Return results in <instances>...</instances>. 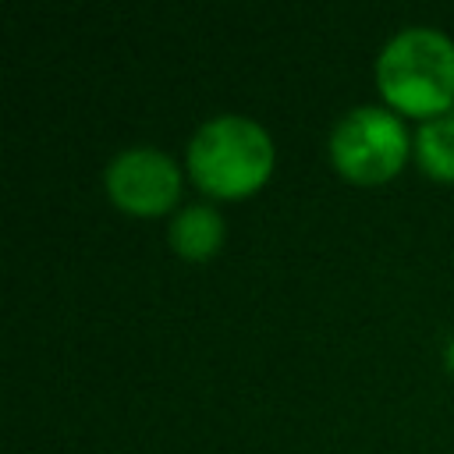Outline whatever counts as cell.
I'll return each instance as SVG.
<instances>
[{
  "instance_id": "8992f818",
  "label": "cell",
  "mask_w": 454,
  "mask_h": 454,
  "mask_svg": "<svg viewBox=\"0 0 454 454\" xmlns=\"http://www.w3.org/2000/svg\"><path fill=\"white\" fill-rule=\"evenodd\" d=\"M415 160L419 167L436 181H454V106L422 121L415 131Z\"/></svg>"
},
{
  "instance_id": "6da1fadb",
  "label": "cell",
  "mask_w": 454,
  "mask_h": 454,
  "mask_svg": "<svg viewBox=\"0 0 454 454\" xmlns=\"http://www.w3.org/2000/svg\"><path fill=\"white\" fill-rule=\"evenodd\" d=\"M376 85L390 110L436 117L454 106V39L433 25L394 32L376 57Z\"/></svg>"
},
{
  "instance_id": "5b68a950",
  "label": "cell",
  "mask_w": 454,
  "mask_h": 454,
  "mask_svg": "<svg viewBox=\"0 0 454 454\" xmlns=\"http://www.w3.org/2000/svg\"><path fill=\"white\" fill-rule=\"evenodd\" d=\"M167 241L181 259H209L220 245H223V216L216 206L209 202H192L184 209L174 213L170 227H167Z\"/></svg>"
},
{
  "instance_id": "7a4b0ae2",
  "label": "cell",
  "mask_w": 454,
  "mask_h": 454,
  "mask_svg": "<svg viewBox=\"0 0 454 454\" xmlns=\"http://www.w3.org/2000/svg\"><path fill=\"white\" fill-rule=\"evenodd\" d=\"M273 170L270 131L245 114H216L202 121L188 142L192 181L220 199L255 192Z\"/></svg>"
},
{
  "instance_id": "277c9868",
  "label": "cell",
  "mask_w": 454,
  "mask_h": 454,
  "mask_svg": "<svg viewBox=\"0 0 454 454\" xmlns=\"http://www.w3.org/2000/svg\"><path fill=\"white\" fill-rule=\"evenodd\" d=\"M103 181H106V195L114 199V206L138 213V216H156L170 209L181 192V170L174 156L156 145L121 149L106 163Z\"/></svg>"
},
{
  "instance_id": "3957f363",
  "label": "cell",
  "mask_w": 454,
  "mask_h": 454,
  "mask_svg": "<svg viewBox=\"0 0 454 454\" xmlns=\"http://www.w3.org/2000/svg\"><path fill=\"white\" fill-rule=\"evenodd\" d=\"M408 149H411V138L397 110L376 106V103L351 106L330 131L333 167L358 184H376L394 177Z\"/></svg>"
},
{
  "instance_id": "52a82bcc",
  "label": "cell",
  "mask_w": 454,
  "mask_h": 454,
  "mask_svg": "<svg viewBox=\"0 0 454 454\" xmlns=\"http://www.w3.org/2000/svg\"><path fill=\"white\" fill-rule=\"evenodd\" d=\"M447 369H450V372H454V337H450V340H447Z\"/></svg>"
}]
</instances>
